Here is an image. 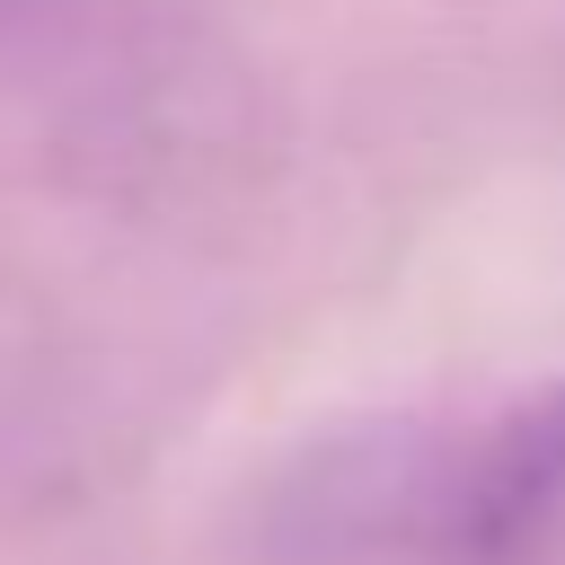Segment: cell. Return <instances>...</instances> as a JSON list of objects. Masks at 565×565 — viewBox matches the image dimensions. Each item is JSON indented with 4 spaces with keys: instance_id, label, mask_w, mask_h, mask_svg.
Returning <instances> with one entry per match:
<instances>
[{
    "instance_id": "obj_1",
    "label": "cell",
    "mask_w": 565,
    "mask_h": 565,
    "mask_svg": "<svg viewBox=\"0 0 565 565\" xmlns=\"http://www.w3.org/2000/svg\"><path fill=\"white\" fill-rule=\"evenodd\" d=\"M450 565H565V388L494 424L433 494Z\"/></svg>"
}]
</instances>
